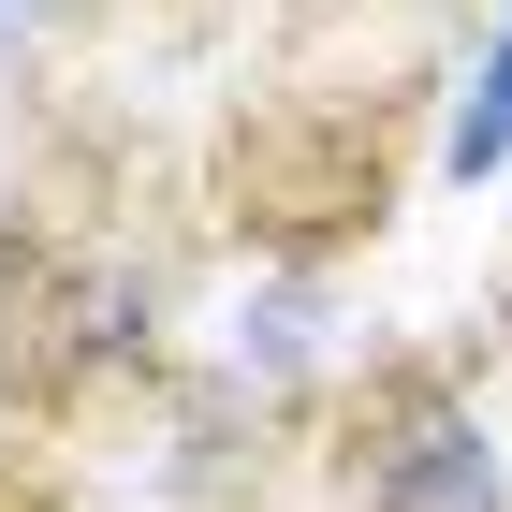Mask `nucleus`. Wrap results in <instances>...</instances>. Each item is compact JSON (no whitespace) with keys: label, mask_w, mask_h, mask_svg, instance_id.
I'll use <instances>...</instances> for the list:
<instances>
[{"label":"nucleus","mask_w":512,"mask_h":512,"mask_svg":"<svg viewBox=\"0 0 512 512\" xmlns=\"http://www.w3.org/2000/svg\"><path fill=\"white\" fill-rule=\"evenodd\" d=\"M191 366V235L132 176L30 191L0 220V410L88 425L118 395H161Z\"/></svg>","instance_id":"obj_1"},{"label":"nucleus","mask_w":512,"mask_h":512,"mask_svg":"<svg viewBox=\"0 0 512 512\" xmlns=\"http://www.w3.org/2000/svg\"><path fill=\"white\" fill-rule=\"evenodd\" d=\"M322 512H512V381L483 337H395L308 439Z\"/></svg>","instance_id":"obj_2"},{"label":"nucleus","mask_w":512,"mask_h":512,"mask_svg":"<svg viewBox=\"0 0 512 512\" xmlns=\"http://www.w3.org/2000/svg\"><path fill=\"white\" fill-rule=\"evenodd\" d=\"M512 161V0H483L469 88H454V132H439V176H498Z\"/></svg>","instance_id":"obj_3"},{"label":"nucleus","mask_w":512,"mask_h":512,"mask_svg":"<svg viewBox=\"0 0 512 512\" xmlns=\"http://www.w3.org/2000/svg\"><path fill=\"white\" fill-rule=\"evenodd\" d=\"M469 337H483V366L512 381V235H498V264H483V322H469Z\"/></svg>","instance_id":"obj_4"},{"label":"nucleus","mask_w":512,"mask_h":512,"mask_svg":"<svg viewBox=\"0 0 512 512\" xmlns=\"http://www.w3.org/2000/svg\"><path fill=\"white\" fill-rule=\"evenodd\" d=\"M352 15H469V0H352Z\"/></svg>","instance_id":"obj_5"}]
</instances>
